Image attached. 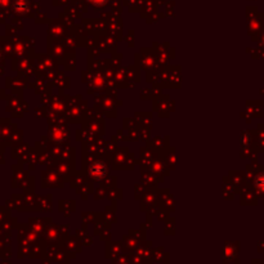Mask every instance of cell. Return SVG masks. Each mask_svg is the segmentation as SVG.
I'll return each mask as SVG.
<instances>
[{
	"label": "cell",
	"instance_id": "6da1fadb",
	"mask_svg": "<svg viewBox=\"0 0 264 264\" xmlns=\"http://www.w3.org/2000/svg\"><path fill=\"white\" fill-rule=\"evenodd\" d=\"M106 173V168H104L103 164L101 163H96L92 165L91 168V174L94 178H102Z\"/></svg>",
	"mask_w": 264,
	"mask_h": 264
}]
</instances>
